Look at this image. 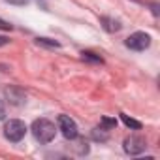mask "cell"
I'll list each match as a JSON object with an SVG mask.
<instances>
[{
  "instance_id": "cell-1",
  "label": "cell",
  "mask_w": 160,
  "mask_h": 160,
  "mask_svg": "<svg viewBox=\"0 0 160 160\" xmlns=\"http://www.w3.org/2000/svg\"><path fill=\"white\" fill-rule=\"evenodd\" d=\"M32 134H34V138L40 143H49V141H53L57 130H55V124L51 121H47V119H36L32 122Z\"/></svg>"
},
{
  "instance_id": "cell-2",
  "label": "cell",
  "mask_w": 160,
  "mask_h": 160,
  "mask_svg": "<svg viewBox=\"0 0 160 160\" xmlns=\"http://www.w3.org/2000/svg\"><path fill=\"white\" fill-rule=\"evenodd\" d=\"M25 134H27V124H25L23 121H19V119H10V121L6 122V126H4V136H6V139H10V141H13V143L21 141V139L25 138Z\"/></svg>"
},
{
  "instance_id": "cell-3",
  "label": "cell",
  "mask_w": 160,
  "mask_h": 160,
  "mask_svg": "<svg viewBox=\"0 0 160 160\" xmlns=\"http://www.w3.org/2000/svg\"><path fill=\"white\" fill-rule=\"evenodd\" d=\"M124 45L132 51H145L149 45H151V36L145 34V32H134L126 38Z\"/></svg>"
},
{
  "instance_id": "cell-4",
  "label": "cell",
  "mask_w": 160,
  "mask_h": 160,
  "mask_svg": "<svg viewBox=\"0 0 160 160\" xmlns=\"http://www.w3.org/2000/svg\"><path fill=\"white\" fill-rule=\"evenodd\" d=\"M58 130L62 132V136L66 139H75L77 138V124L73 119H70L68 115H58Z\"/></svg>"
},
{
  "instance_id": "cell-5",
  "label": "cell",
  "mask_w": 160,
  "mask_h": 160,
  "mask_svg": "<svg viewBox=\"0 0 160 160\" xmlns=\"http://www.w3.org/2000/svg\"><path fill=\"white\" fill-rule=\"evenodd\" d=\"M147 149V141L141 136H130L124 139V151L128 154H139Z\"/></svg>"
},
{
  "instance_id": "cell-6",
  "label": "cell",
  "mask_w": 160,
  "mask_h": 160,
  "mask_svg": "<svg viewBox=\"0 0 160 160\" xmlns=\"http://www.w3.org/2000/svg\"><path fill=\"white\" fill-rule=\"evenodd\" d=\"M6 96H8V100L13 104V106H21L23 102H25V92L21 91V89H6Z\"/></svg>"
},
{
  "instance_id": "cell-7",
  "label": "cell",
  "mask_w": 160,
  "mask_h": 160,
  "mask_svg": "<svg viewBox=\"0 0 160 160\" xmlns=\"http://www.w3.org/2000/svg\"><path fill=\"white\" fill-rule=\"evenodd\" d=\"M100 23L104 25V28H106L108 32H117V30H121V23L115 21V19H111V17H102Z\"/></svg>"
},
{
  "instance_id": "cell-8",
  "label": "cell",
  "mask_w": 160,
  "mask_h": 160,
  "mask_svg": "<svg viewBox=\"0 0 160 160\" xmlns=\"http://www.w3.org/2000/svg\"><path fill=\"white\" fill-rule=\"evenodd\" d=\"M36 43L42 45V47H47V49H58L60 43L55 42V40H49V38H36Z\"/></svg>"
},
{
  "instance_id": "cell-9",
  "label": "cell",
  "mask_w": 160,
  "mask_h": 160,
  "mask_svg": "<svg viewBox=\"0 0 160 160\" xmlns=\"http://www.w3.org/2000/svg\"><path fill=\"white\" fill-rule=\"evenodd\" d=\"M121 119H122V122H124L128 128L141 130V122H139V121H136V119H132V117H128V115H124V113H121Z\"/></svg>"
},
{
  "instance_id": "cell-10",
  "label": "cell",
  "mask_w": 160,
  "mask_h": 160,
  "mask_svg": "<svg viewBox=\"0 0 160 160\" xmlns=\"http://www.w3.org/2000/svg\"><path fill=\"white\" fill-rule=\"evenodd\" d=\"M81 57H83L85 60H91V62H96V64H102V62H104V58H102L100 55L92 53V51H83V53H81Z\"/></svg>"
},
{
  "instance_id": "cell-11",
  "label": "cell",
  "mask_w": 160,
  "mask_h": 160,
  "mask_svg": "<svg viewBox=\"0 0 160 160\" xmlns=\"http://www.w3.org/2000/svg\"><path fill=\"white\" fill-rule=\"evenodd\" d=\"M100 126L106 128V130H111V128L117 126V119H113V117H102L100 119Z\"/></svg>"
},
{
  "instance_id": "cell-12",
  "label": "cell",
  "mask_w": 160,
  "mask_h": 160,
  "mask_svg": "<svg viewBox=\"0 0 160 160\" xmlns=\"http://www.w3.org/2000/svg\"><path fill=\"white\" fill-rule=\"evenodd\" d=\"M92 138L96 139V141H106L108 139V132H106V128H94L92 130Z\"/></svg>"
},
{
  "instance_id": "cell-13",
  "label": "cell",
  "mask_w": 160,
  "mask_h": 160,
  "mask_svg": "<svg viewBox=\"0 0 160 160\" xmlns=\"http://www.w3.org/2000/svg\"><path fill=\"white\" fill-rule=\"evenodd\" d=\"M12 28H13V25H10L4 19H0V30H12Z\"/></svg>"
},
{
  "instance_id": "cell-14",
  "label": "cell",
  "mask_w": 160,
  "mask_h": 160,
  "mask_svg": "<svg viewBox=\"0 0 160 160\" xmlns=\"http://www.w3.org/2000/svg\"><path fill=\"white\" fill-rule=\"evenodd\" d=\"M8 4H15V6H27L28 0H6Z\"/></svg>"
},
{
  "instance_id": "cell-15",
  "label": "cell",
  "mask_w": 160,
  "mask_h": 160,
  "mask_svg": "<svg viewBox=\"0 0 160 160\" xmlns=\"http://www.w3.org/2000/svg\"><path fill=\"white\" fill-rule=\"evenodd\" d=\"M4 115H6V109H4V104H2V100H0V119H4Z\"/></svg>"
},
{
  "instance_id": "cell-16",
  "label": "cell",
  "mask_w": 160,
  "mask_h": 160,
  "mask_svg": "<svg viewBox=\"0 0 160 160\" xmlns=\"http://www.w3.org/2000/svg\"><path fill=\"white\" fill-rule=\"evenodd\" d=\"M8 42H10L8 38H4V36H0V47H2V45H6Z\"/></svg>"
}]
</instances>
